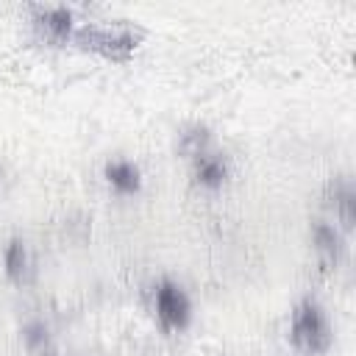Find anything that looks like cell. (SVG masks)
Returning a JSON list of instances; mask_svg holds the SVG:
<instances>
[{
	"label": "cell",
	"instance_id": "cell-1",
	"mask_svg": "<svg viewBox=\"0 0 356 356\" xmlns=\"http://www.w3.org/2000/svg\"><path fill=\"white\" fill-rule=\"evenodd\" d=\"M78 44L89 47V50H97L103 56H111V58H125L128 53L136 50L139 39H142V31L125 19H92V22H81L75 25V33Z\"/></svg>",
	"mask_w": 356,
	"mask_h": 356
},
{
	"label": "cell",
	"instance_id": "cell-2",
	"mask_svg": "<svg viewBox=\"0 0 356 356\" xmlns=\"http://www.w3.org/2000/svg\"><path fill=\"white\" fill-rule=\"evenodd\" d=\"M289 339L303 353H323L331 345V323L325 309L306 298L292 309L289 317Z\"/></svg>",
	"mask_w": 356,
	"mask_h": 356
},
{
	"label": "cell",
	"instance_id": "cell-10",
	"mask_svg": "<svg viewBox=\"0 0 356 356\" xmlns=\"http://www.w3.org/2000/svg\"><path fill=\"white\" fill-rule=\"evenodd\" d=\"M334 209H337V217H339L342 228H353V220H356V195H353L350 181H345V184H339L334 189Z\"/></svg>",
	"mask_w": 356,
	"mask_h": 356
},
{
	"label": "cell",
	"instance_id": "cell-3",
	"mask_svg": "<svg viewBox=\"0 0 356 356\" xmlns=\"http://www.w3.org/2000/svg\"><path fill=\"white\" fill-rule=\"evenodd\" d=\"M153 303H156V314L167 328H181L186 325L189 314H192V303L189 295L184 292L181 284L175 281H159L156 292H153Z\"/></svg>",
	"mask_w": 356,
	"mask_h": 356
},
{
	"label": "cell",
	"instance_id": "cell-7",
	"mask_svg": "<svg viewBox=\"0 0 356 356\" xmlns=\"http://www.w3.org/2000/svg\"><path fill=\"white\" fill-rule=\"evenodd\" d=\"M103 175H106V181H108L114 189H120V192H136V189L142 186V172H139V167H136L134 161H128V159H111V161H106Z\"/></svg>",
	"mask_w": 356,
	"mask_h": 356
},
{
	"label": "cell",
	"instance_id": "cell-5",
	"mask_svg": "<svg viewBox=\"0 0 356 356\" xmlns=\"http://www.w3.org/2000/svg\"><path fill=\"white\" fill-rule=\"evenodd\" d=\"M3 264H6L8 278L17 281V284H31L33 275H36V259H33V253H31V248H28L25 239H17V236H14V239L6 245V250H3Z\"/></svg>",
	"mask_w": 356,
	"mask_h": 356
},
{
	"label": "cell",
	"instance_id": "cell-9",
	"mask_svg": "<svg viewBox=\"0 0 356 356\" xmlns=\"http://www.w3.org/2000/svg\"><path fill=\"white\" fill-rule=\"evenodd\" d=\"M209 142H211V134L200 122H189L186 128L178 131V153H184L186 159H195V156L206 153Z\"/></svg>",
	"mask_w": 356,
	"mask_h": 356
},
{
	"label": "cell",
	"instance_id": "cell-4",
	"mask_svg": "<svg viewBox=\"0 0 356 356\" xmlns=\"http://www.w3.org/2000/svg\"><path fill=\"white\" fill-rule=\"evenodd\" d=\"M33 28L50 42H64L75 33V14L67 6H39L33 11Z\"/></svg>",
	"mask_w": 356,
	"mask_h": 356
},
{
	"label": "cell",
	"instance_id": "cell-13",
	"mask_svg": "<svg viewBox=\"0 0 356 356\" xmlns=\"http://www.w3.org/2000/svg\"><path fill=\"white\" fill-rule=\"evenodd\" d=\"M47 356H56V353H47Z\"/></svg>",
	"mask_w": 356,
	"mask_h": 356
},
{
	"label": "cell",
	"instance_id": "cell-11",
	"mask_svg": "<svg viewBox=\"0 0 356 356\" xmlns=\"http://www.w3.org/2000/svg\"><path fill=\"white\" fill-rule=\"evenodd\" d=\"M22 337H25V342H28L31 348H44V345H47V339H50V334H47V325H44L42 320H33V323H28V325L22 328Z\"/></svg>",
	"mask_w": 356,
	"mask_h": 356
},
{
	"label": "cell",
	"instance_id": "cell-12",
	"mask_svg": "<svg viewBox=\"0 0 356 356\" xmlns=\"http://www.w3.org/2000/svg\"><path fill=\"white\" fill-rule=\"evenodd\" d=\"M0 189H3V170H0Z\"/></svg>",
	"mask_w": 356,
	"mask_h": 356
},
{
	"label": "cell",
	"instance_id": "cell-8",
	"mask_svg": "<svg viewBox=\"0 0 356 356\" xmlns=\"http://www.w3.org/2000/svg\"><path fill=\"white\" fill-rule=\"evenodd\" d=\"M312 239H314L317 250H320L325 259H331V261H337V259L345 253V248H348L342 231H339L337 225L325 222V220H314V225H312Z\"/></svg>",
	"mask_w": 356,
	"mask_h": 356
},
{
	"label": "cell",
	"instance_id": "cell-6",
	"mask_svg": "<svg viewBox=\"0 0 356 356\" xmlns=\"http://www.w3.org/2000/svg\"><path fill=\"white\" fill-rule=\"evenodd\" d=\"M192 178L203 186H220L228 178V159L222 153L206 150L192 159Z\"/></svg>",
	"mask_w": 356,
	"mask_h": 356
}]
</instances>
